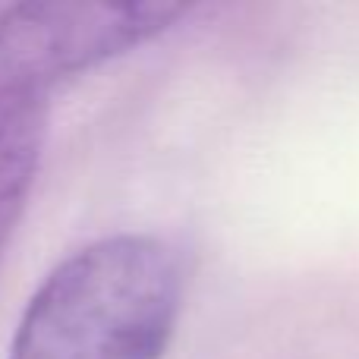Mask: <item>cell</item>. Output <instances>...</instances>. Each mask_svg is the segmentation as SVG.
<instances>
[{
    "mask_svg": "<svg viewBox=\"0 0 359 359\" xmlns=\"http://www.w3.org/2000/svg\"><path fill=\"white\" fill-rule=\"evenodd\" d=\"M183 306V265L164 240L114 233L48 271L6 359H164Z\"/></svg>",
    "mask_w": 359,
    "mask_h": 359,
    "instance_id": "6da1fadb",
    "label": "cell"
},
{
    "mask_svg": "<svg viewBox=\"0 0 359 359\" xmlns=\"http://www.w3.org/2000/svg\"><path fill=\"white\" fill-rule=\"evenodd\" d=\"M183 4H22L0 13V86L38 88L168 32Z\"/></svg>",
    "mask_w": 359,
    "mask_h": 359,
    "instance_id": "7a4b0ae2",
    "label": "cell"
},
{
    "mask_svg": "<svg viewBox=\"0 0 359 359\" xmlns=\"http://www.w3.org/2000/svg\"><path fill=\"white\" fill-rule=\"evenodd\" d=\"M44 92L0 86V249L13 236L35 186L44 149Z\"/></svg>",
    "mask_w": 359,
    "mask_h": 359,
    "instance_id": "3957f363",
    "label": "cell"
}]
</instances>
